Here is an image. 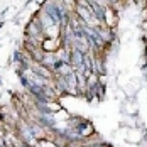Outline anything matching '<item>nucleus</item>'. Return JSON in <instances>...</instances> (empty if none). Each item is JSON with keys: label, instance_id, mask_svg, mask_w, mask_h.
Wrapping results in <instances>:
<instances>
[{"label": "nucleus", "instance_id": "1", "mask_svg": "<svg viewBox=\"0 0 147 147\" xmlns=\"http://www.w3.org/2000/svg\"><path fill=\"white\" fill-rule=\"evenodd\" d=\"M0 85H2V78H0Z\"/></svg>", "mask_w": 147, "mask_h": 147}]
</instances>
